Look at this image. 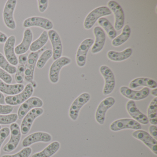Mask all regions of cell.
I'll list each match as a JSON object with an SVG mask.
<instances>
[{
    "mask_svg": "<svg viewBox=\"0 0 157 157\" xmlns=\"http://www.w3.org/2000/svg\"><path fill=\"white\" fill-rule=\"evenodd\" d=\"M112 13L110 9L105 6L96 8L86 16L84 22V28L86 30H90L99 19L104 16L111 15Z\"/></svg>",
    "mask_w": 157,
    "mask_h": 157,
    "instance_id": "cell-1",
    "label": "cell"
},
{
    "mask_svg": "<svg viewBox=\"0 0 157 157\" xmlns=\"http://www.w3.org/2000/svg\"><path fill=\"white\" fill-rule=\"evenodd\" d=\"M45 50L44 48L35 52H31L29 54L27 63L25 65V80L32 84L34 83V75L35 69L36 66L39 55Z\"/></svg>",
    "mask_w": 157,
    "mask_h": 157,
    "instance_id": "cell-2",
    "label": "cell"
},
{
    "mask_svg": "<svg viewBox=\"0 0 157 157\" xmlns=\"http://www.w3.org/2000/svg\"><path fill=\"white\" fill-rule=\"evenodd\" d=\"M34 92V88L31 83H28L22 91L14 95H10L5 98V103L9 105H19L22 104L31 97Z\"/></svg>",
    "mask_w": 157,
    "mask_h": 157,
    "instance_id": "cell-3",
    "label": "cell"
},
{
    "mask_svg": "<svg viewBox=\"0 0 157 157\" xmlns=\"http://www.w3.org/2000/svg\"><path fill=\"white\" fill-rule=\"evenodd\" d=\"M17 4L16 0H8L3 9V21L6 26L10 30H15L16 24L14 20V12Z\"/></svg>",
    "mask_w": 157,
    "mask_h": 157,
    "instance_id": "cell-4",
    "label": "cell"
},
{
    "mask_svg": "<svg viewBox=\"0 0 157 157\" xmlns=\"http://www.w3.org/2000/svg\"><path fill=\"white\" fill-rule=\"evenodd\" d=\"M71 63V59L66 56L61 57L54 61L49 70V79L51 83L56 84L59 80V73L63 67Z\"/></svg>",
    "mask_w": 157,
    "mask_h": 157,
    "instance_id": "cell-5",
    "label": "cell"
},
{
    "mask_svg": "<svg viewBox=\"0 0 157 157\" xmlns=\"http://www.w3.org/2000/svg\"><path fill=\"white\" fill-rule=\"evenodd\" d=\"M10 130V138L3 147V150L5 152H10L14 151L18 147L21 138V128L17 123L11 124Z\"/></svg>",
    "mask_w": 157,
    "mask_h": 157,
    "instance_id": "cell-6",
    "label": "cell"
},
{
    "mask_svg": "<svg viewBox=\"0 0 157 157\" xmlns=\"http://www.w3.org/2000/svg\"><path fill=\"white\" fill-rule=\"evenodd\" d=\"M44 113V109L41 107L34 108L28 112L23 118L21 124L20 128L21 134L24 135L28 134L31 130L34 121L36 118L42 115Z\"/></svg>",
    "mask_w": 157,
    "mask_h": 157,
    "instance_id": "cell-7",
    "label": "cell"
},
{
    "mask_svg": "<svg viewBox=\"0 0 157 157\" xmlns=\"http://www.w3.org/2000/svg\"><path fill=\"white\" fill-rule=\"evenodd\" d=\"M90 95L88 93H83L78 96L71 104L69 111L70 118L72 121H76L82 107L89 101Z\"/></svg>",
    "mask_w": 157,
    "mask_h": 157,
    "instance_id": "cell-8",
    "label": "cell"
},
{
    "mask_svg": "<svg viewBox=\"0 0 157 157\" xmlns=\"http://www.w3.org/2000/svg\"><path fill=\"white\" fill-rule=\"evenodd\" d=\"M23 26L26 29L36 26L49 31L52 30L54 25L49 19L39 16H33L27 18L24 21Z\"/></svg>",
    "mask_w": 157,
    "mask_h": 157,
    "instance_id": "cell-9",
    "label": "cell"
},
{
    "mask_svg": "<svg viewBox=\"0 0 157 157\" xmlns=\"http://www.w3.org/2000/svg\"><path fill=\"white\" fill-rule=\"evenodd\" d=\"M100 71L105 80V85L103 90L104 95H107L112 93L115 86L114 75L111 69L107 66H101Z\"/></svg>",
    "mask_w": 157,
    "mask_h": 157,
    "instance_id": "cell-10",
    "label": "cell"
},
{
    "mask_svg": "<svg viewBox=\"0 0 157 157\" xmlns=\"http://www.w3.org/2000/svg\"><path fill=\"white\" fill-rule=\"evenodd\" d=\"M141 124L136 120L131 118H122L113 122L110 126L112 131L117 132L125 129L134 130H140L141 129Z\"/></svg>",
    "mask_w": 157,
    "mask_h": 157,
    "instance_id": "cell-11",
    "label": "cell"
},
{
    "mask_svg": "<svg viewBox=\"0 0 157 157\" xmlns=\"http://www.w3.org/2000/svg\"><path fill=\"white\" fill-rule=\"evenodd\" d=\"M44 105V102L39 97H31L25 102L23 103L19 107L18 111V118L21 120L26 115V114L32 109L36 108L42 107Z\"/></svg>",
    "mask_w": 157,
    "mask_h": 157,
    "instance_id": "cell-12",
    "label": "cell"
},
{
    "mask_svg": "<svg viewBox=\"0 0 157 157\" xmlns=\"http://www.w3.org/2000/svg\"><path fill=\"white\" fill-rule=\"evenodd\" d=\"M115 100L113 97H108L104 99L97 107L95 114L96 122L100 125H103L105 121L106 112L114 105Z\"/></svg>",
    "mask_w": 157,
    "mask_h": 157,
    "instance_id": "cell-13",
    "label": "cell"
},
{
    "mask_svg": "<svg viewBox=\"0 0 157 157\" xmlns=\"http://www.w3.org/2000/svg\"><path fill=\"white\" fill-rule=\"evenodd\" d=\"M16 37L14 35L9 36L4 43V53L5 57L13 66H16L19 64L18 59L15 52Z\"/></svg>",
    "mask_w": 157,
    "mask_h": 157,
    "instance_id": "cell-14",
    "label": "cell"
},
{
    "mask_svg": "<svg viewBox=\"0 0 157 157\" xmlns=\"http://www.w3.org/2000/svg\"><path fill=\"white\" fill-rule=\"evenodd\" d=\"M108 8L115 16L114 29L119 31L124 27V14L120 5L114 1H110L107 3Z\"/></svg>",
    "mask_w": 157,
    "mask_h": 157,
    "instance_id": "cell-15",
    "label": "cell"
},
{
    "mask_svg": "<svg viewBox=\"0 0 157 157\" xmlns=\"http://www.w3.org/2000/svg\"><path fill=\"white\" fill-rule=\"evenodd\" d=\"M132 136L143 142L155 155H157V141L150 134L143 130H137L132 133Z\"/></svg>",
    "mask_w": 157,
    "mask_h": 157,
    "instance_id": "cell-16",
    "label": "cell"
},
{
    "mask_svg": "<svg viewBox=\"0 0 157 157\" xmlns=\"http://www.w3.org/2000/svg\"><path fill=\"white\" fill-rule=\"evenodd\" d=\"M120 92L125 98L132 101H140L147 97L150 93L149 88L145 87L140 90H134L126 86L120 88Z\"/></svg>",
    "mask_w": 157,
    "mask_h": 157,
    "instance_id": "cell-17",
    "label": "cell"
},
{
    "mask_svg": "<svg viewBox=\"0 0 157 157\" xmlns=\"http://www.w3.org/2000/svg\"><path fill=\"white\" fill-rule=\"evenodd\" d=\"M93 39L87 38L83 40L78 48L76 54V60L79 67H82L86 64L87 54L89 49L94 44Z\"/></svg>",
    "mask_w": 157,
    "mask_h": 157,
    "instance_id": "cell-18",
    "label": "cell"
},
{
    "mask_svg": "<svg viewBox=\"0 0 157 157\" xmlns=\"http://www.w3.org/2000/svg\"><path fill=\"white\" fill-rule=\"evenodd\" d=\"M52 136L49 133L45 132H36L29 135L23 140L22 145L23 147H29L33 144L37 142H50Z\"/></svg>",
    "mask_w": 157,
    "mask_h": 157,
    "instance_id": "cell-19",
    "label": "cell"
},
{
    "mask_svg": "<svg viewBox=\"0 0 157 157\" xmlns=\"http://www.w3.org/2000/svg\"><path fill=\"white\" fill-rule=\"evenodd\" d=\"M48 39L51 42L52 45V51H53V59H56L61 57L62 56L63 48H62V42L60 36L56 31L51 30L48 32Z\"/></svg>",
    "mask_w": 157,
    "mask_h": 157,
    "instance_id": "cell-20",
    "label": "cell"
},
{
    "mask_svg": "<svg viewBox=\"0 0 157 157\" xmlns=\"http://www.w3.org/2000/svg\"><path fill=\"white\" fill-rule=\"evenodd\" d=\"M126 110L129 115L137 122L142 124H147L149 123L147 117L140 112L136 106L134 101L130 100L126 104Z\"/></svg>",
    "mask_w": 157,
    "mask_h": 157,
    "instance_id": "cell-21",
    "label": "cell"
},
{
    "mask_svg": "<svg viewBox=\"0 0 157 157\" xmlns=\"http://www.w3.org/2000/svg\"><path fill=\"white\" fill-rule=\"evenodd\" d=\"M33 33L30 28H26L24 32L23 37L21 44L15 48L16 55H20L25 54L30 49V46L33 43Z\"/></svg>",
    "mask_w": 157,
    "mask_h": 157,
    "instance_id": "cell-22",
    "label": "cell"
},
{
    "mask_svg": "<svg viewBox=\"0 0 157 157\" xmlns=\"http://www.w3.org/2000/svg\"><path fill=\"white\" fill-rule=\"evenodd\" d=\"M93 33L95 40L94 44L92 48L91 53L95 54L99 53L102 50L105 44L106 37L104 31L99 26L94 27Z\"/></svg>",
    "mask_w": 157,
    "mask_h": 157,
    "instance_id": "cell-23",
    "label": "cell"
},
{
    "mask_svg": "<svg viewBox=\"0 0 157 157\" xmlns=\"http://www.w3.org/2000/svg\"><path fill=\"white\" fill-rule=\"evenodd\" d=\"M23 84H8L0 79V92L10 95H14L20 93L25 88Z\"/></svg>",
    "mask_w": 157,
    "mask_h": 157,
    "instance_id": "cell-24",
    "label": "cell"
},
{
    "mask_svg": "<svg viewBox=\"0 0 157 157\" xmlns=\"http://www.w3.org/2000/svg\"><path fill=\"white\" fill-rule=\"evenodd\" d=\"M140 86L154 89L157 88V84L154 80L147 78H136L131 81L129 84V88L131 89H136Z\"/></svg>",
    "mask_w": 157,
    "mask_h": 157,
    "instance_id": "cell-25",
    "label": "cell"
},
{
    "mask_svg": "<svg viewBox=\"0 0 157 157\" xmlns=\"http://www.w3.org/2000/svg\"><path fill=\"white\" fill-rule=\"evenodd\" d=\"M60 147L59 141H53L41 151L34 154L32 157H51L59 150Z\"/></svg>",
    "mask_w": 157,
    "mask_h": 157,
    "instance_id": "cell-26",
    "label": "cell"
},
{
    "mask_svg": "<svg viewBox=\"0 0 157 157\" xmlns=\"http://www.w3.org/2000/svg\"><path fill=\"white\" fill-rule=\"evenodd\" d=\"M132 49L131 48H126L121 52L111 50L107 54V57L110 60L115 62L124 61L129 58L132 54Z\"/></svg>",
    "mask_w": 157,
    "mask_h": 157,
    "instance_id": "cell-27",
    "label": "cell"
},
{
    "mask_svg": "<svg viewBox=\"0 0 157 157\" xmlns=\"http://www.w3.org/2000/svg\"><path fill=\"white\" fill-rule=\"evenodd\" d=\"M48 40V33L44 31L37 39L32 43L30 46V51L32 52H37L44 48Z\"/></svg>",
    "mask_w": 157,
    "mask_h": 157,
    "instance_id": "cell-28",
    "label": "cell"
},
{
    "mask_svg": "<svg viewBox=\"0 0 157 157\" xmlns=\"http://www.w3.org/2000/svg\"><path fill=\"white\" fill-rule=\"evenodd\" d=\"M131 30L129 25H126L123 27L122 33L118 36L113 39L112 42V45L114 47H118L125 43L130 36Z\"/></svg>",
    "mask_w": 157,
    "mask_h": 157,
    "instance_id": "cell-29",
    "label": "cell"
},
{
    "mask_svg": "<svg viewBox=\"0 0 157 157\" xmlns=\"http://www.w3.org/2000/svg\"><path fill=\"white\" fill-rule=\"evenodd\" d=\"M147 117L149 123L151 125L157 124V98L151 101L147 109Z\"/></svg>",
    "mask_w": 157,
    "mask_h": 157,
    "instance_id": "cell-30",
    "label": "cell"
},
{
    "mask_svg": "<svg viewBox=\"0 0 157 157\" xmlns=\"http://www.w3.org/2000/svg\"><path fill=\"white\" fill-rule=\"evenodd\" d=\"M98 23L100 26L105 31L110 39L113 40L116 37V31L107 19L102 17L98 20Z\"/></svg>",
    "mask_w": 157,
    "mask_h": 157,
    "instance_id": "cell-31",
    "label": "cell"
},
{
    "mask_svg": "<svg viewBox=\"0 0 157 157\" xmlns=\"http://www.w3.org/2000/svg\"><path fill=\"white\" fill-rule=\"evenodd\" d=\"M53 56V51L52 49H48L45 50L41 54L38 58L36 66L37 68L41 69L45 66L48 61Z\"/></svg>",
    "mask_w": 157,
    "mask_h": 157,
    "instance_id": "cell-32",
    "label": "cell"
},
{
    "mask_svg": "<svg viewBox=\"0 0 157 157\" xmlns=\"http://www.w3.org/2000/svg\"><path fill=\"white\" fill-rule=\"evenodd\" d=\"M0 68L10 74H15L17 70V67L12 65L1 53H0Z\"/></svg>",
    "mask_w": 157,
    "mask_h": 157,
    "instance_id": "cell-33",
    "label": "cell"
},
{
    "mask_svg": "<svg viewBox=\"0 0 157 157\" xmlns=\"http://www.w3.org/2000/svg\"><path fill=\"white\" fill-rule=\"evenodd\" d=\"M18 116L17 114L13 113L8 115L0 114V124L8 125L15 123Z\"/></svg>",
    "mask_w": 157,
    "mask_h": 157,
    "instance_id": "cell-34",
    "label": "cell"
},
{
    "mask_svg": "<svg viewBox=\"0 0 157 157\" xmlns=\"http://www.w3.org/2000/svg\"><path fill=\"white\" fill-rule=\"evenodd\" d=\"M25 66L19 65L17 67L16 72L15 73V80L17 83L22 84L25 80Z\"/></svg>",
    "mask_w": 157,
    "mask_h": 157,
    "instance_id": "cell-35",
    "label": "cell"
},
{
    "mask_svg": "<svg viewBox=\"0 0 157 157\" xmlns=\"http://www.w3.org/2000/svg\"><path fill=\"white\" fill-rule=\"evenodd\" d=\"M33 152L31 147H24L17 153L12 155H4L2 157H29Z\"/></svg>",
    "mask_w": 157,
    "mask_h": 157,
    "instance_id": "cell-36",
    "label": "cell"
},
{
    "mask_svg": "<svg viewBox=\"0 0 157 157\" xmlns=\"http://www.w3.org/2000/svg\"><path fill=\"white\" fill-rule=\"evenodd\" d=\"M10 134V130L8 127H4L0 130V152L1 148L5 140Z\"/></svg>",
    "mask_w": 157,
    "mask_h": 157,
    "instance_id": "cell-37",
    "label": "cell"
},
{
    "mask_svg": "<svg viewBox=\"0 0 157 157\" xmlns=\"http://www.w3.org/2000/svg\"><path fill=\"white\" fill-rule=\"evenodd\" d=\"M0 79L5 83L11 84L12 82L13 78L10 74L0 68Z\"/></svg>",
    "mask_w": 157,
    "mask_h": 157,
    "instance_id": "cell-38",
    "label": "cell"
},
{
    "mask_svg": "<svg viewBox=\"0 0 157 157\" xmlns=\"http://www.w3.org/2000/svg\"><path fill=\"white\" fill-rule=\"evenodd\" d=\"M13 109L14 107L12 105L0 104V114H10L13 111Z\"/></svg>",
    "mask_w": 157,
    "mask_h": 157,
    "instance_id": "cell-39",
    "label": "cell"
},
{
    "mask_svg": "<svg viewBox=\"0 0 157 157\" xmlns=\"http://www.w3.org/2000/svg\"><path fill=\"white\" fill-rule=\"evenodd\" d=\"M37 4L38 10L41 13H43L48 8V0H38Z\"/></svg>",
    "mask_w": 157,
    "mask_h": 157,
    "instance_id": "cell-40",
    "label": "cell"
},
{
    "mask_svg": "<svg viewBox=\"0 0 157 157\" xmlns=\"http://www.w3.org/2000/svg\"><path fill=\"white\" fill-rule=\"evenodd\" d=\"M28 56H29V54L28 53L20 55L18 58L19 65H23V66H25V64L27 63Z\"/></svg>",
    "mask_w": 157,
    "mask_h": 157,
    "instance_id": "cell-41",
    "label": "cell"
},
{
    "mask_svg": "<svg viewBox=\"0 0 157 157\" xmlns=\"http://www.w3.org/2000/svg\"><path fill=\"white\" fill-rule=\"evenodd\" d=\"M149 131L151 136L155 139L156 140H157V127L156 125H151L149 128Z\"/></svg>",
    "mask_w": 157,
    "mask_h": 157,
    "instance_id": "cell-42",
    "label": "cell"
},
{
    "mask_svg": "<svg viewBox=\"0 0 157 157\" xmlns=\"http://www.w3.org/2000/svg\"><path fill=\"white\" fill-rule=\"evenodd\" d=\"M8 37L7 35L0 31V43L4 44L7 41Z\"/></svg>",
    "mask_w": 157,
    "mask_h": 157,
    "instance_id": "cell-43",
    "label": "cell"
},
{
    "mask_svg": "<svg viewBox=\"0 0 157 157\" xmlns=\"http://www.w3.org/2000/svg\"><path fill=\"white\" fill-rule=\"evenodd\" d=\"M0 104L4 105L5 104V98L2 93L0 92Z\"/></svg>",
    "mask_w": 157,
    "mask_h": 157,
    "instance_id": "cell-44",
    "label": "cell"
},
{
    "mask_svg": "<svg viewBox=\"0 0 157 157\" xmlns=\"http://www.w3.org/2000/svg\"><path fill=\"white\" fill-rule=\"evenodd\" d=\"M151 95L153 96H155V97H157V88L156 89H153L151 91Z\"/></svg>",
    "mask_w": 157,
    "mask_h": 157,
    "instance_id": "cell-45",
    "label": "cell"
},
{
    "mask_svg": "<svg viewBox=\"0 0 157 157\" xmlns=\"http://www.w3.org/2000/svg\"><path fill=\"white\" fill-rule=\"evenodd\" d=\"M2 129V126H1V125H0V130H1V129Z\"/></svg>",
    "mask_w": 157,
    "mask_h": 157,
    "instance_id": "cell-46",
    "label": "cell"
}]
</instances>
